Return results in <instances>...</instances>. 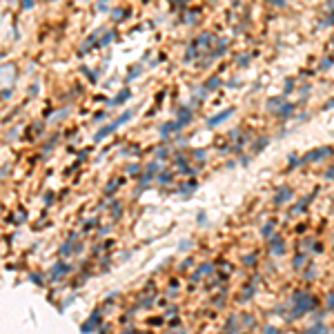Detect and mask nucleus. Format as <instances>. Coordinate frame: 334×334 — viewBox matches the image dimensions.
<instances>
[{
    "mask_svg": "<svg viewBox=\"0 0 334 334\" xmlns=\"http://www.w3.org/2000/svg\"><path fill=\"white\" fill-rule=\"evenodd\" d=\"M14 65H2L0 67V87H7L9 82H14Z\"/></svg>",
    "mask_w": 334,
    "mask_h": 334,
    "instance_id": "obj_1",
    "label": "nucleus"
},
{
    "mask_svg": "<svg viewBox=\"0 0 334 334\" xmlns=\"http://www.w3.org/2000/svg\"><path fill=\"white\" fill-rule=\"evenodd\" d=\"M332 152H334L332 147H321V150H314V152H310V154L305 156L303 163H305V160H321V158H325V156H330Z\"/></svg>",
    "mask_w": 334,
    "mask_h": 334,
    "instance_id": "obj_2",
    "label": "nucleus"
},
{
    "mask_svg": "<svg viewBox=\"0 0 334 334\" xmlns=\"http://www.w3.org/2000/svg\"><path fill=\"white\" fill-rule=\"evenodd\" d=\"M230 114H232V109H228V111H223V114H218V116H214L212 118V121H209V125H218V123H223V121H225V118H228L230 116Z\"/></svg>",
    "mask_w": 334,
    "mask_h": 334,
    "instance_id": "obj_3",
    "label": "nucleus"
},
{
    "mask_svg": "<svg viewBox=\"0 0 334 334\" xmlns=\"http://www.w3.org/2000/svg\"><path fill=\"white\" fill-rule=\"evenodd\" d=\"M290 196H292V192H290V189H285V192H283V194H279V196H276V203H283V201H287V199H290Z\"/></svg>",
    "mask_w": 334,
    "mask_h": 334,
    "instance_id": "obj_4",
    "label": "nucleus"
},
{
    "mask_svg": "<svg viewBox=\"0 0 334 334\" xmlns=\"http://www.w3.org/2000/svg\"><path fill=\"white\" fill-rule=\"evenodd\" d=\"M303 261H305L303 257H296V261H294V267H301V265H303Z\"/></svg>",
    "mask_w": 334,
    "mask_h": 334,
    "instance_id": "obj_5",
    "label": "nucleus"
},
{
    "mask_svg": "<svg viewBox=\"0 0 334 334\" xmlns=\"http://www.w3.org/2000/svg\"><path fill=\"white\" fill-rule=\"evenodd\" d=\"M272 230H274V228H272V225H267V228H265V232H263V234H265V236H270V234H272Z\"/></svg>",
    "mask_w": 334,
    "mask_h": 334,
    "instance_id": "obj_6",
    "label": "nucleus"
},
{
    "mask_svg": "<svg viewBox=\"0 0 334 334\" xmlns=\"http://www.w3.org/2000/svg\"><path fill=\"white\" fill-rule=\"evenodd\" d=\"M330 308H334V299H330Z\"/></svg>",
    "mask_w": 334,
    "mask_h": 334,
    "instance_id": "obj_7",
    "label": "nucleus"
}]
</instances>
